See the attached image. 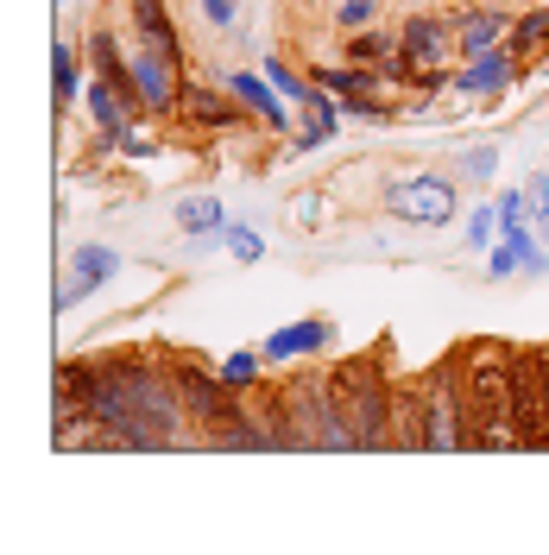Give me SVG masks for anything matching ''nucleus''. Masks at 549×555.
Listing matches in <instances>:
<instances>
[{
	"label": "nucleus",
	"instance_id": "nucleus-1",
	"mask_svg": "<svg viewBox=\"0 0 549 555\" xmlns=\"http://www.w3.org/2000/svg\"><path fill=\"white\" fill-rule=\"evenodd\" d=\"M468 449H524L512 411V353L499 341L468 347Z\"/></svg>",
	"mask_w": 549,
	"mask_h": 555
},
{
	"label": "nucleus",
	"instance_id": "nucleus-2",
	"mask_svg": "<svg viewBox=\"0 0 549 555\" xmlns=\"http://www.w3.org/2000/svg\"><path fill=\"white\" fill-rule=\"evenodd\" d=\"M329 404H335V416L347 423L354 449H385V442H392V398H385V385H379L373 353L342 360V366L329 373Z\"/></svg>",
	"mask_w": 549,
	"mask_h": 555
},
{
	"label": "nucleus",
	"instance_id": "nucleus-3",
	"mask_svg": "<svg viewBox=\"0 0 549 555\" xmlns=\"http://www.w3.org/2000/svg\"><path fill=\"white\" fill-rule=\"evenodd\" d=\"M512 411L518 429H524V449H549V398L537 353H512Z\"/></svg>",
	"mask_w": 549,
	"mask_h": 555
},
{
	"label": "nucleus",
	"instance_id": "nucleus-4",
	"mask_svg": "<svg viewBox=\"0 0 549 555\" xmlns=\"http://www.w3.org/2000/svg\"><path fill=\"white\" fill-rule=\"evenodd\" d=\"M385 208L398 215V221H417V228H443L448 215H455V190H448L443 177H411V183H398Z\"/></svg>",
	"mask_w": 549,
	"mask_h": 555
},
{
	"label": "nucleus",
	"instance_id": "nucleus-5",
	"mask_svg": "<svg viewBox=\"0 0 549 555\" xmlns=\"http://www.w3.org/2000/svg\"><path fill=\"white\" fill-rule=\"evenodd\" d=\"M177 385H183V398H190V411L203 416L208 429H221V423H241V404H234V398H228V391H221V385L215 379H203V373H196V366H177Z\"/></svg>",
	"mask_w": 549,
	"mask_h": 555
},
{
	"label": "nucleus",
	"instance_id": "nucleus-6",
	"mask_svg": "<svg viewBox=\"0 0 549 555\" xmlns=\"http://www.w3.org/2000/svg\"><path fill=\"white\" fill-rule=\"evenodd\" d=\"M392 449H436V423H430V404L423 391H398L392 398Z\"/></svg>",
	"mask_w": 549,
	"mask_h": 555
},
{
	"label": "nucleus",
	"instance_id": "nucleus-7",
	"mask_svg": "<svg viewBox=\"0 0 549 555\" xmlns=\"http://www.w3.org/2000/svg\"><path fill=\"white\" fill-rule=\"evenodd\" d=\"M133 20H139V38H145L152 57H165V64L183 57V51H177V26H171V13H165V0H139Z\"/></svg>",
	"mask_w": 549,
	"mask_h": 555
},
{
	"label": "nucleus",
	"instance_id": "nucleus-8",
	"mask_svg": "<svg viewBox=\"0 0 549 555\" xmlns=\"http://www.w3.org/2000/svg\"><path fill=\"white\" fill-rule=\"evenodd\" d=\"M107 272H114V253H107V246H82V253H76V272H69V284H64V310L76 297H89Z\"/></svg>",
	"mask_w": 549,
	"mask_h": 555
},
{
	"label": "nucleus",
	"instance_id": "nucleus-9",
	"mask_svg": "<svg viewBox=\"0 0 549 555\" xmlns=\"http://www.w3.org/2000/svg\"><path fill=\"white\" fill-rule=\"evenodd\" d=\"M171 69L177 64H165V57H139V95H145V107H171L177 95H171Z\"/></svg>",
	"mask_w": 549,
	"mask_h": 555
},
{
	"label": "nucleus",
	"instance_id": "nucleus-10",
	"mask_svg": "<svg viewBox=\"0 0 549 555\" xmlns=\"http://www.w3.org/2000/svg\"><path fill=\"white\" fill-rule=\"evenodd\" d=\"M329 341V328L322 322H304V328H284L266 341V360H291V353H316V347Z\"/></svg>",
	"mask_w": 549,
	"mask_h": 555
},
{
	"label": "nucleus",
	"instance_id": "nucleus-11",
	"mask_svg": "<svg viewBox=\"0 0 549 555\" xmlns=\"http://www.w3.org/2000/svg\"><path fill=\"white\" fill-rule=\"evenodd\" d=\"M183 114L196 127H234V107L221 102V95H208V89H183Z\"/></svg>",
	"mask_w": 549,
	"mask_h": 555
},
{
	"label": "nucleus",
	"instance_id": "nucleus-12",
	"mask_svg": "<svg viewBox=\"0 0 549 555\" xmlns=\"http://www.w3.org/2000/svg\"><path fill=\"white\" fill-rule=\"evenodd\" d=\"M392 76H398V82H417V89H436V82H443V76H436V57H417V51H405V57H392Z\"/></svg>",
	"mask_w": 549,
	"mask_h": 555
},
{
	"label": "nucleus",
	"instance_id": "nucleus-13",
	"mask_svg": "<svg viewBox=\"0 0 549 555\" xmlns=\"http://www.w3.org/2000/svg\"><path fill=\"white\" fill-rule=\"evenodd\" d=\"M544 44H549V13H531V20L512 33V51H506V57H537Z\"/></svg>",
	"mask_w": 549,
	"mask_h": 555
},
{
	"label": "nucleus",
	"instance_id": "nucleus-14",
	"mask_svg": "<svg viewBox=\"0 0 549 555\" xmlns=\"http://www.w3.org/2000/svg\"><path fill=\"white\" fill-rule=\"evenodd\" d=\"M228 89H234V95H241L246 107H259V114H266V120H272V127H284V107H278L272 95H266V82H253V76H234V82H228Z\"/></svg>",
	"mask_w": 549,
	"mask_h": 555
},
{
	"label": "nucleus",
	"instance_id": "nucleus-15",
	"mask_svg": "<svg viewBox=\"0 0 549 555\" xmlns=\"http://www.w3.org/2000/svg\"><path fill=\"white\" fill-rule=\"evenodd\" d=\"M177 221H183L190 234H215V228H221V208L208 203V196H190V203L177 208Z\"/></svg>",
	"mask_w": 549,
	"mask_h": 555
},
{
	"label": "nucleus",
	"instance_id": "nucleus-16",
	"mask_svg": "<svg viewBox=\"0 0 549 555\" xmlns=\"http://www.w3.org/2000/svg\"><path fill=\"white\" fill-rule=\"evenodd\" d=\"M499 26H506L499 13H474V20L461 26V44H468V57H481V44H493V38H499Z\"/></svg>",
	"mask_w": 549,
	"mask_h": 555
},
{
	"label": "nucleus",
	"instance_id": "nucleus-17",
	"mask_svg": "<svg viewBox=\"0 0 549 555\" xmlns=\"http://www.w3.org/2000/svg\"><path fill=\"white\" fill-rule=\"evenodd\" d=\"M51 76H58V107H69V95H76V51L69 44L51 51Z\"/></svg>",
	"mask_w": 549,
	"mask_h": 555
},
{
	"label": "nucleus",
	"instance_id": "nucleus-18",
	"mask_svg": "<svg viewBox=\"0 0 549 555\" xmlns=\"http://www.w3.org/2000/svg\"><path fill=\"white\" fill-rule=\"evenodd\" d=\"M405 51H417V57H443V33H436L430 20H411V26H405Z\"/></svg>",
	"mask_w": 549,
	"mask_h": 555
},
{
	"label": "nucleus",
	"instance_id": "nucleus-19",
	"mask_svg": "<svg viewBox=\"0 0 549 555\" xmlns=\"http://www.w3.org/2000/svg\"><path fill=\"white\" fill-rule=\"evenodd\" d=\"M329 89H342V95H354V102H367L373 95V69L360 64V69H335L329 76Z\"/></svg>",
	"mask_w": 549,
	"mask_h": 555
},
{
	"label": "nucleus",
	"instance_id": "nucleus-20",
	"mask_svg": "<svg viewBox=\"0 0 549 555\" xmlns=\"http://www.w3.org/2000/svg\"><path fill=\"white\" fill-rule=\"evenodd\" d=\"M347 57H354V64H367V69H379L385 57H392V44H385V38H354V44H347Z\"/></svg>",
	"mask_w": 549,
	"mask_h": 555
},
{
	"label": "nucleus",
	"instance_id": "nucleus-21",
	"mask_svg": "<svg viewBox=\"0 0 549 555\" xmlns=\"http://www.w3.org/2000/svg\"><path fill=\"white\" fill-rule=\"evenodd\" d=\"M499 82H506V64H499V57H493V64H474L461 76V89H499Z\"/></svg>",
	"mask_w": 549,
	"mask_h": 555
},
{
	"label": "nucleus",
	"instance_id": "nucleus-22",
	"mask_svg": "<svg viewBox=\"0 0 549 555\" xmlns=\"http://www.w3.org/2000/svg\"><path fill=\"white\" fill-rule=\"evenodd\" d=\"M228 253H234L241 266H253V259H259V234H246V228H228Z\"/></svg>",
	"mask_w": 549,
	"mask_h": 555
},
{
	"label": "nucleus",
	"instance_id": "nucleus-23",
	"mask_svg": "<svg viewBox=\"0 0 549 555\" xmlns=\"http://www.w3.org/2000/svg\"><path fill=\"white\" fill-rule=\"evenodd\" d=\"M253 373H259V366H253V353H234V360L221 366V385H246Z\"/></svg>",
	"mask_w": 549,
	"mask_h": 555
},
{
	"label": "nucleus",
	"instance_id": "nucleus-24",
	"mask_svg": "<svg viewBox=\"0 0 549 555\" xmlns=\"http://www.w3.org/2000/svg\"><path fill=\"white\" fill-rule=\"evenodd\" d=\"M373 13H379V0H347V7H342V26H367Z\"/></svg>",
	"mask_w": 549,
	"mask_h": 555
},
{
	"label": "nucleus",
	"instance_id": "nucleus-25",
	"mask_svg": "<svg viewBox=\"0 0 549 555\" xmlns=\"http://www.w3.org/2000/svg\"><path fill=\"white\" fill-rule=\"evenodd\" d=\"M493 165H499V152H493V145H481V152H468V171H474V177H493Z\"/></svg>",
	"mask_w": 549,
	"mask_h": 555
},
{
	"label": "nucleus",
	"instance_id": "nucleus-26",
	"mask_svg": "<svg viewBox=\"0 0 549 555\" xmlns=\"http://www.w3.org/2000/svg\"><path fill=\"white\" fill-rule=\"evenodd\" d=\"M486 234H493V208H474V221H468V241L481 246Z\"/></svg>",
	"mask_w": 549,
	"mask_h": 555
},
{
	"label": "nucleus",
	"instance_id": "nucleus-27",
	"mask_svg": "<svg viewBox=\"0 0 549 555\" xmlns=\"http://www.w3.org/2000/svg\"><path fill=\"white\" fill-rule=\"evenodd\" d=\"M234 7H241V0H203V13L215 20V26H228V20H234Z\"/></svg>",
	"mask_w": 549,
	"mask_h": 555
},
{
	"label": "nucleus",
	"instance_id": "nucleus-28",
	"mask_svg": "<svg viewBox=\"0 0 549 555\" xmlns=\"http://www.w3.org/2000/svg\"><path fill=\"white\" fill-rule=\"evenodd\" d=\"M537 366H544V398H549V347H537Z\"/></svg>",
	"mask_w": 549,
	"mask_h": 555
}]
</instances>
